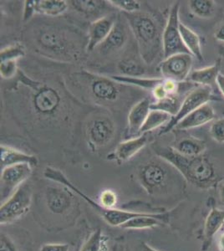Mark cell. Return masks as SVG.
I'll return each mask as SVG.
<instances>
[{"label":"cell","mask_w":224,"mask_h":251,"mask_svg":"<svg viewBox=\"0 0 224 251\" xmlns=\"http://www.w3.org/2000/svg\"><path fill=\"white\" fill-rule=\"evenodd\" d=\"M16 77V85L11 91L25 102L32 119L49 128L69 126L71 114L69 109L77 100L65 86L34 80L21 70Z\"/></svg>","instance_id":"obj_1"},{"label":"cell","mask_w":224,"mask_h":251,"mask_svg":"<svg viewBox=\"0 0 224 251\" xmlns=\"http://www.w3.org/2000/svg\"><path fill=\"white\" fill-rule=\"evenodd\" d=\"M30 34L36 51L63 62L79 60L84 50L87 48L88 38L79 29L65 24H39L34 26Z\"/></svg>","instance_id":"obj_2"},{"label":"cell","mask_w":224,"mask_h":251,"mask_svg":"<svg viewBox=\"0 0 224 251\" xmlns=\"http://www.w3.org/2000/svg\"><path fill=\"white\" fill-rule=\"evenodd\" d=\"M70 83L81 95V98L89 99V101L110 109L125 106L128 93L131 92L128 91L131 88L128 85L87 71L71 74Z\"/></svg>","instance_id":"obj_3"},{"label":"cell","mask_w":224,"mask_h":251,"mask_svg":"<svg viewBox=\"0 0 224 251\" xmlns=\"http://www.w3.org/2000/svg\"><path fill=\"white\" fill-rule=\"evenodd\" d=\"M156 156L168 161L188 183L199 188H210L218 183L219 176L215 166L204 154L187 157L178 153L172 147H156Z\"/></svg>","instance_id":"obj_4"},{"label":"cell","mask_w":224,"mask_h":251,"mask_svg":"<svg viewBox=\"0 0 224 251\" xmlns=\"http://www.w3.org/2000/svg\"><path fill=\"white\" fill-rule=\"evenodd\" d=\"M136 40V46L146 64L152 65L160 58H163L162 34L161 23L153 14L138 11L124 14Z\"/></svg>","instance_id":"obj_5"},{"label":"cell","mask_w":224,"mask_h":251,"mask_svg":"<svg viewBox=\"0 0 224 251\" xmlns=\"http://www.w3.org/2000/svg\"><path fill=\"white\" fill-rule=\"evenodd\" d=\"M176 173L178 171L171 163L157 156L140 166L137 177L148 194L162 195L175 185Z\"/></svg>","instance_id":"obj_6"},{"label":"cell","mask_w":224,"mask_h":251,"mask_svg":"<svg viewBox=\"0 0 224 251\" xmlns=\"http://www.w3.org/2000/svg\"><path fill=\"white\" fill-rule=\"evenodd\" d=\"M44 176L51 180L55 183H60L67 188H70L71 191H74L77 195H79L85 200L90 205L96 209V211L98 212L101 217L106 221V222L111 226H123L125 223L127 222L128 220H131L132 218L136 217L138 215L143 213V212H131L126 211V210H122L118 208H104L100 205V203H96L91 198L88 197L85 195L82 191H80L79 188L71 183V181L64 175V174L58 170L51 167H47L44 172Z\"/></svg>","instance_id":"obj_7"},{"label":"cell","mask_w":224,"mask_h":251,"mask_svg":"<svg viewBox=\"0 0 224 251\" xmlns=\"http://www.w3.org/2000/svg\"><path fill=\"white\" fill-rule=\"evenodd\" d=\"M115 135L116 124L107 115H96L86 124L85 138L92 151H97L110 144Z\"/></svg>","instance_id":"obj_8"},{"label":"cell","mask_w":224,"mask_h":251,"mask_svg":"<svg viewBox=\"0 0 224 251\" xmlns=\"http://www.w3.org/2000/svg\"><path fill=\"white\" fill-rule=\"evenodd\" d=\"M179 9L180 3L176 2L171 8L168 20L164 27L162 34L163 60L174 54L181 53L190 54L182 41V35L179 29Z\"/></svg>","instance_id":"obj_9"},{"label":"cell","mask_w":224,"mask_h":251,"mask_svg":"<svg viewBox=\"0 0 224 251\" xmlns=\"http://www.w3.org/2000/svg\"><path fill=\"white\" fill-rule=\"evenodd\" d=\"M32 201L31 187L24 183L0 208V223L5 225L19 220L27 214Z\"/></svg>","instance_id":"obj_10"},{"label":"cell","mask_w":224,"mask_h":251,"mask_svg":"<svg viewBox=\"0 0 224 251\" xmlns=\"http://www.w3.org/2000/svg\"><path fill=\"white\" fill-rule=\"evenodd\" d=\"M214 99L215 98L213 94V90L210 86H200L193 89L182 100V106L179 110L178 113L173 117V119L168 125L165 126L162 131H160V134H166L173 129H175L176 126L182 119H184L185 117L199 108L200 106L209 103L210 100Z\"/></svg>","instance_id":"obj_11"},{"label":"cell","mask_w":224,"mask_h":251,"mask_svg":"<svg viewBox=\"0 0 224 251\" xmlns=\"http://www.w3.org/2000/svg\"><path fill=\"white\" fill-rule=\"evenodd\" d=\"M33 167L28 163L10 166L1 170L0 197L1 203H4L16 192L20 186L31 176Z\"/></svg>","instance_id":"obj_12"},{"label":"cell","mask_w":224,"mask_h":251,"mask_svg":"<svg viewBox=\"0 0 224 251\" xmlns=\"http://www.w3.org/2000/svg\"><path fill=\"white\" fill-rule=\"evenodd\" d=\"M193 63V54L181 53L162 60L159 64V70L162 78L182 83L189 77Z\"/></svg>","instance_id":"obj_13"},{"label":"cell","mask_w":224,"mask_h":251,"mask_svg":"<svg viewBox=\"0 0 224 251\" xmlns=\"http://www.w3.org/2000/svg\"><path fill=\"white\" fill-rule=\"evenodd\" d=\"M130 32L131 30L125 15H118L117 22L115 24L111 34L97 48L101 56L108 57L121 51L129 41Z\"/></svg>","instance_id":"obj_14"},{"label":"cell","mask_w":224,"mask_h":251,"mask_svg":"<svg viewBox=\"0 0 224 251\" xmlns=\"http://www.w3.org/2000/svg\"><path fill=\"white\" fill-rule=\"evenodd\" d=\"M117 14H110L94 20L89 26L86 51H93L106 40L117 22Z\"/></svg>","instance_id":"obj_15"},{"label":"cell","mask_w":224,"mask_h":251,"mask_svg":"<svg viewBox=\"0 0 224 251\" xmlns=\"http://www.w3.org/2000/svg\"><path fill=\"white\" fill-rule=\"evenodd\" d=\"M153 100L149 97L143 98L134 104L128 115V127L126 137L130 138L140 136V131L144 125L148 114L150 111V106Z\"/></svg>","instance_id":"obj_16"},{"label":"cell","mask_w":224,"mask_h":251,"mask_svg":"<svg viewBox=\"0 0 224 251\" xmlns=\"http://www.w3.org/2000/svg\"><path fill=\"white\" fill-rule=\"evenodd\" d=\"M149 133H144L138 137L130 138L124 141L117 146V149L112 152L108 158L114 160L119 165L128 160L131 159L135 155L137 154L149 142Z\"/></svg>","instance_id":"obj_17"},{"label":"cell","mask_w":224,"mask_h":251,"mask_svg":"<svg viewBox=\"0 0 224 251\" xmlns=\"http://www.w3.org/2000/svg\"><path fill=\"white\" fill-rule=\"evenodd\" d=\"M73 195L71 189L65 186L49 187L46 189V204L50 211L54 214H63L68 211L73 203Z\"/></svg>","instance_id":"obj_18"},{"label":"cell","mask_w":224,"mask_h":251,"mask_svg":"<svg viewBox=\"0 0 224 251\" xmlns=\"http://www.w3.org/2000/svg\"><path fill=\"white\" fill-rule=\"evenodd\" d=\"M215 118V112L209 103L204 104L185 117L176 126V131H186L196 128L210 123Z\"/></svg>","instance_id":"obj_19"},{"label":"cell","mask_w":224,"mask_h":251,"mask_svg":"<svg viewBox=\"0 0 224 251\" xmlns=\"http://www.w3.org/2000/svg\"><path fill=\"white\" fill-rule=\"evenodd\" d=\"M224 224V210L218 208L215 205L212 206L210 212L205 220L203 233H202V246L201 251H207L213 238L220 230Z\"/></svg>","instance_id":"obj_20"},{"label":"cell","mask_w":224,"mask_h":251,"mask_svg":"<svg viewBox=\"0 0 224 251\" xmlns=\"http://www.w3.org/2000/svg\"><path fill=\"white\" fill-rule=\"evenodd\" d=\"M147 64L143 60L140 53H128L119 60L117 67L121 75L129 77H146Z\"/></svg>","instance_id":"obj_21"},{"label":"cell","mask_w":224,"mask_h":251,"mask_svg":"<svg viewBox=\"0 0 224 251\" xmlns=\"http://www.w3.org/2000/svg\"><path fill=\"white\" fill-rule=\"evenodd\" d=\"M0 157H1V170L10 167L28 163L35 168L38 165L37 157L34 155L28 154L25 152L11 148L9 146L2 144L0 147Z\"/></svg>","instance_id":"obj_22"},{"label":"cell","mask_w":224,"mask_h":251,"mask_svg":"<svg viewBox=\"0 0 224 251\" xmlns=\"http://www.w3.org/2000/svg\"><path fill=\"white\" fill-rule=\"evenodd\" d=\"M168 219L167 213H145L143 212L141 215L132 218L128 220L123 226L122 228L125 229H144L150 228L161 226L162 223L166 222Z\"/></svg>","instance_id":"obj_23"},{"label":"cell","mask_w":224,"mask_h":251,"mask_svg":"<svg viewBox=\"0 0 224 251\" xmlns=\"http://www.w3.org/2000/svg\"><path fill=\"white\" fill-rule=\"evenodd\" d=\"M180 154L187 157H195L203 154L207 149L206 143L197 137L192 136H184L178 137L172 146Z\"/></svg>","instance_id":"obj_24"},{"label":"cell","mask_w":224,"mask_h":251,"mask_svg":"<svg viewBox=\"0 0 224 251\" xmlns=\"http://www.w3.org/2000/svg\"><path fill=\"white\" fill-rule=\"evenodd\" d=\"M69 4L64 0H34V11L49 17L62 15L68 9Z\"/></svg>","instance_id":"obj_25"},{"label":"cell","mask_w":224,"mask_h":251,"mask_svg":"<svg viewBox=\"0 0 224 251\" xmlns=\"http://www.w3.org/2000/svg\"><path fill=\"white\" fill-rule=\"evenodd\" d=\"M220 74V65L216 63L213 66L199 69L191 72L189 80L198 83L201 86H210L217 83V79Z\"/></svg>","instance_id":"obj_26"},{"label":"cell","mask_w":224,"mask_h":251,"mask_svg":"<svg viewBox=\"0 0 224 251\" xmlns=\"http://www.w3.org/2000/svg\"><path fill=\"white\" fill-rule=\"evenodd\" d=\"M179 29L182 35V41L186 48L193 54V57H196L199 60H203L201 52V41L199 35L192 29L185 25L184 24L180 23Z\"/></svg>","instance_id":"obj_27"},{"label":"cell","mask_w":224,"mask_h":251,"mask_svg":"<svg viewBox=\"0 0 224 251\" xmlns=\"http://www.w3.org/2000/svg\"><path fill=\"white\" fill-rule=\"evenodd\" d=\"M72 8L78 13L85 15V17L97 16L106 9L105 1H93V0H76L71 1Z\"/></svg>","instance_id":"obj_28"},{"label":"cell","mask_w":224,"mask_h":251,"mask_svg":"<svg viewBox=\"0 0 224 251\" xmlns=\"http://www.w3.org/2000/svg\"><path fill=\"white\" fill-rule=\"evenodd\" d=\"M173 117L172 115L168 114L165 111L150 110L144 125L142 126L140 135L149 133L150 131L159 128L162 126L168 125L173 119Z\"/></svg>","instance_id":"obj_29"},{"label":"cell","mask_w":224,"mask_h":251,"mask_svg":"<svg viewBox=\"0 0 224 251\" xmlns=\"http://www.w3.org/2000/svg\"><path fill=\"white\" fill-rule=\"evenodd\" d=\"M182 103V101L180 100L178 95H175L167 97L163 100L154 101L150 106V110L165 111L168 114L172 115L173 117H175L178 113Z\"/></svg>","instance_id":"obj_30"},{"label":"cell","mask_w":224,"mask_h":251,"mask_svg":"<svg viewBox=\"0 0 224 251\" xmlns=\"http://www.w3.org/2000/svg\"><path fill=\"white\" fill-rule=\"evenodd\" d=\"M188 5L193 15L201 19L210 18L215 10V2L213 0H192Z\"/></svg>","instance_id":"obj_31"},{"label":"cell","mask_w":224,"mask_h":251,"mask_svg":"<svg viewBox=\"0 0 224 251\" xmlns=\"http://www.w3.org/2000/svg\"><path fill=\"white\" fill-rule=\"evenodd\" d=\"M25 55V48L22 44L16 43L11 46H7L3 49L0 53L1 62L3 61H18L20 58Z\"/></svg>","instance_id":"obj_32"},{"label":"cell","mask_w":224,"mask_h":251,"mask_svg":"<svg viewBox=\"0 0 224 251\" xmlns=\"http://www.w3.org/2000/svg\"><path fill=\"white\" fill-rule=\"evenodd\" d=\"M104 235L100 229H97L91 234L88 240L83 245L80 251H102Z\"/></svg>","instance_id":"obj_33"},{"label":"cell","mask_w":224,"mask_h":251,"mask_svg":"<svg viewBox=\"0 0 224 251\" xmlns=\"http://www.w3.org/2000/svg\"><path fill=\"white\" fill-rule=\"evenodd\" d=\"M111 6L123 11L124 14H133L140 11L142 4L136 0H110Z\"/></svg>","instance_id":"obj_34"},{"label":"cell","mask_w":224,"mask_h":251,"mask_svg":"<svg viewBox=\"0 0 224 251\" xmlns=\"http://www.w3.org/2000/svg\"><path fill=\"white\" fill-rule=\"evenodd\" d=\"M20 69L18 68L17 61H3L0 62V75L3 79H11L17 75Z\"/></svg>","instance_id":"obj_35"},{"label":"cell","mask_w":224,"mask_h":251,"mask_svg":"<svg viewBox=\"0 0 224 251\" xmlns=\"http://www.w3.org/2000/svg\"><path fill=\"white\" fill-rule=\"evenodd\" d=\"M211 137L213 140L219 143H224V118H220L213 122L211 125Z\"/></svg>","instance_id":"obj_36"},{"label":"cell","mask_w":224,"mask_h":251,"mask_svg":"<svg viewBox=\"0 0 224 251\" xmlns=\"http://www.w3.org/2000/svg\"><path fill=\"white\" fill-rule=\"evenodd\" d=\"M117 196L111 190H105L100 196V205L104 208H115L117 205Z\"/></svg>","instance_id":"obj_37"},{"label":"cell","mask_w":224,"mask_h":251,"mask_svg":"<svg viewBox=\"0 0 224 251\" xmlns=\"http://www.w3.org/2000/svg\"><path fill=\"white\" fill-rule=\"evenodd\" d=\"M0 251H18L11 239L4 234H1Z\"/></svg>","instance_id":"obj_38"},{"label":"cell","mask_w":224,"mask_h":251,"mask_svg":"<svg viewBox=\"0 0 224 251\" xmlns=\"http://www.w3.org/2000/svg\"><path fill=\"white\" fill-rule=\"evenodd\" d=\"M70 246L67 244H47L43 246L40 251H69Z\"/></svg>","instance_id":"obj_39"},{"label":"cell","mask_w":224,"mask_h":251,"mask_svg":"<svg viewBox=\"0 0 224 251\" xmlns=\"http://www.w3.org/2000/svg\"><path fill=\"white\" fill-rule=\"evenodd\" d=\"M25 11H24V20L28 21L35 14L34 11V0H27L25 2Z\"/></svg>","instance_id":"obj_40"},{"label":"cell","mask_w":224,"mask_h":251,"mask_svg":"<svg viewBox=\"0 0 224 251\" xmlns=\"http://www.w3.org/2000/svg\"><path fill=\"white\" fill-rule=\"evenodd\" d=\"M214 37H215L216 40L221 41V42H224V24L222 25L219 29L216 30L215 33H214Z\"/></svg>","instance_id":"obj_41"},{"label":"cell","mask_w":224,"mask_h":251,"mask_svg":"<svg viewBox=\"0 0 224 251\" xmlns=\"http://www.w3.org/2000/svg\"><path fill=\"white\" fill-rule=\"evenodd\" d=\"M217 86L219 87L220 92H221L222 95L224 97V75L219 74L217 79Z\"/></svg>","instance_id":"obj_42"},{"label":"cell","mask_w":224,"mask_h":251,"mask_svg":"<svg viewBox=\"0 0 224 251\" xmlns=\"http://www.w3.org/2000/svg\"><path fill=\"white\" fill-rule=\"evenodd\" d=\"M218 247L219 251H224V233L220 235L218 241Z\"/></svg>","instance_id":"obj_43"},{"label":"cell","mask_w":224,"mask_h":251,"mask_svg":"<svg viewBox=\"0 0 224 251\" xmlns=\"http://www.w3.org/2000/svg\"><path fill=\"white\" fill-rule=\"evenodd\" d=\"M142 251H158L152 248L151 246H148V244H143L142 246Z\"/></svg>","instance_id":"obj_44"},{"label":"cell","mask_w":224,"mask_h":251,"mask_svg":"<svg viewBox=\"0 0 224 251\" xmlns=\"http://www.w3.org/2000/svg\"><path fill=\"white\" fill-rule=\"evenodd\" d=\"M219 193H220V198H221L222 203H224V184L220 186Z\"/></svg>","instance_id":"obj_45"}]
</instances>
